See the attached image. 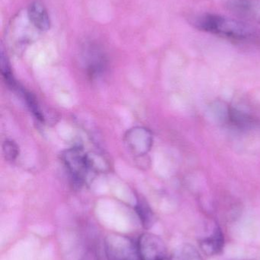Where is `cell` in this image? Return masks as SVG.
<instances>
[{
  "label": "cell",
  "mask_w": 260,
  "mask_h": 260,
  "mask_svg": "<svg viewBox=\"0 0 260 260\" xmlns=\"http://www.w3.org/2000/svg\"><path fill=\"white\" fill-rule=\"evenodd\" d=\"M194 27L226 39L240 43L260 41V31L243 20L212 13H203L191 18Z\"/></svg>",
  "instance_id": "cell-1"
},
{
  "label": "cell",
  "mask_w": 260,
  "mask_h": 260,
  "mask_svg": "<svg viewBox=\"0 0 260 260\" xmlns=\"http://www.w3.org/2000/svg\"><path fill=\"white\" fill-rule=\"evenodd\" d=\"M104 251L107 260H141L137 243L123 235H108L104 242Z\"/></svg>",
  "instance_id": "cell-2"
},
{
  "label": "cell",
  "mask_w": 260,
  "mask_h": 260,
  "mask_svg": "<svg viewBox=\"0 0 260 260\" xmlns=\"http://www.w3.org/2000/svg\"><path fill=\"white\" fill-rule=\"evenodd\" d=\"M61 158L74 185L79 187L82 186L88 179L89 174L92 172L89 165L88 154H85L82 148L74 147L66 150Z\"/></svg>",
  "instance_id": "cell-3"
},
{
  "label": "cell",
  "mask_w": 260,
  "mask_h": 260,
  "mask_svg": "<svg viewBox=\"0 0 260 260\" xmlns=\"http://www.w3.org/2000/svg\"><path fill=\"white\" fill-rule=\"evenodd\" d=\"M124 142L131 154L137 157H143L151 149L153 136L146 128L137 126L127 131Z\"/></svg>",
  "instance_id": "cell-4"
},
{
  "label": "cell",
  "mask_w": 260,
  "mask_h": 260,
  "mask_svg": "<svg viewBox=\"0 0 260 260\" xmlns=\"http://www.w3.org/2000/svg\"><path fill=\"white\" fill-rule=\"evenodd\" d=\"M141 260H169L166 245L161 238L153 234L145 233L137 241Z\"/></svg>",
  "instance_id": "cell-5"
},
{
  "label": "cell",
  "mask_w": 260,
  "mask_h": 260,
  "mask_svg": "<svg viewBox=\"0 0 260 260\" xmlns=\"http://www.w3.org/2000/svg\"><path fill=\"white\" fill-rule=\"evenodd\" d=\"M225 7L243 21L260 24V0H227Z\"/></svg>",
  "instance_id": "cell-6"
},
{
  "label": "cell",
  "mask_w": 260,
  "mask_h": 260,
  "mask_svg": "<svg viewBox=\"0 0 260 260\" xmlns=\"http://www.w3.org/2000/svg\"><path fill=\"white\" fill-rule=\"evenodd\" d=\"M200 248L208 256H215L222 251L224 246V237L222 231L218 226H214L211 232L199 241Z\"/></svg>",
  "instance_id": "cell-7"
},
{
  "label": "cell",
  "mask_w": 260,
  "mask_h": 260,
  "mask_svg": "<svg viewBox=\"0 0 260 260\" xmlns=\"http://www.w3.org/2000/svg\"><path fill=\"white\" fill-rule=\"evenodd\" d=\"M85 63L87 73L92 77L99 76L106 67L105 55L96 46H89L85 49Z\"/></svg>",
  "instance_id": "cell-8"
},
{
  "label": "cell",
  "mask_w": 260,
  "mask_h": 260,
  "mask_svg": "<svg viewBox=\"0 0 260 260\" xmlns=\"http://www.w3.org/2000/svg\"><path fill=\"white\" fill-rule=\"evenodd\" d=\"M27 13L31 22L38 31H47L50 29V16L42 3L34 2L29 6Z\"/></svg>",
  "instance_id": "cell-9"
},
{
  "label": "cell",
  "mask_w": 260,
  "mask_h": 260,
  "mask_svg": "<svg viewBox=\"0 0 260 260\" xmlns=\"http://www.w3.org/2000/svg\"><path fill=\"white\" fill-rule=\"evenodd\" d=\"M169 260H204L195 247L189 244L181 246L172 253Z\"/></svg>",
  "instance_id": "cell-10"
},
{
  "label": "cell",
  "mask_w": 260,
  "mask_h": 260,
  "mask_svg": "<svg viewBox=\"0 0 260 260\" xmlns=\"http://www.w3.org/2000/svg\"><path fill=\"white\" fill-rule=\"evenodd\" d=\"M136 211L141 221L142 225L145 229H150L154 224L155 217H154V212L146 202L139 200L136 206Z\"/></svg>",
  "instance_id": "cell-11"
},
{
  "label": "cell",
  "mask_w": 260,
  "mask_h": 260,
  "mask_svg": "<svg viewBox=\"0 0 260 260\" xmlns=\"http://www.w3.org/2000/svg\"><path fill=\"white\" fill-rule=\"evenodd\" d=\"M3 152L6 160L14 161L18 156V147L12 140H6L3 144Z\"/></svg>",
  "instance_id": "cell-12"
},
{
  "label": "cell",
  "mask_w": 260,
  "mask_h": 260,
  "mask_svg": "<svg viewBox=\"0 0 260 260\" xmlns=\"http://www.w3.org/2000/svg\"><path fill=\"white\" fill-rule=\"evenodd\" d=\"M79 260H100V258L94 249L89 248Z\"/></svg>",
  "instance_id": "cell-13"
},
{
  "label": "cell",
  "mask_w": 260,
  "mask_h": 260,
  "mask_svg": "<svg viewBox=\"0 0 260 260\" xmlns=\"http://www.w3.org/2000/svg\"></svg>",
  "instance_id": "cell-14"
}]
</instances>
